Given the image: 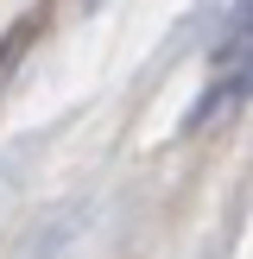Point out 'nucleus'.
<instances>
[{
    "instance_id": "f257e3e1",
    "label": "nucleus",
    "mask_w": 253,
    "mask_h": 259,
    "mask_svg": "<svg viewBox=\"0 0 253 259\" xmlns=\"http://www.w3.org/2000/svg\"><path fill=\"white\" fill-rule=\"evenodd\" d=\"M247 95H253V0H240V7L228 13L215 51H209V89H202V101H196L190 120L209 126V120H222L228 108H240Z\"/></svg>"
}]
</instances>
